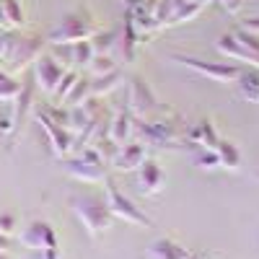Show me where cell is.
Returning <instances> with one entry per match:
<instances>
[{
	"mask_svg": "<svg viewBox=\"0 0 259 259\" xmlns=\"http://www.w3.org/2000/svg\"><path fill=\"white\" fill-rule=\"evenodd\" d=\"M187 133L189 124L182 119V114H177L174 109H158L156 117L145 122V119H135L133 135L135 140H140L145 148H179L182 143H187Z\"/></svg>",
	"mask_w": 259,
	"mask_h": 259,
	"instance_id": "1",
	"label": "cell"
},
{
	"mask_svg": "<svg viewBox=\"0 0 259 259\" xmlns=\"http://www.w3.org/2000/svg\"><path fill=\"white\" fill-rule=\"evenodd\" d=\"M70 207L73 215L78 218V223L83 226V231L91 236V239H101V236L112 228V212L106 205L104 194L96 192H78L70 197Z\"/></svg>",
	"mask_w": 259,
	"mask_h": 259,
	"instance_id": "2",
	"label": "cell"
},
{
	"mask_svg": "<svg viewBox=\"0 0 259 259\" xmlns=\"http://www.w3.org/2000/svg\"><path fill=\"white\" fill-rule=\"evenodd\" d=\"M45 47H47V36H41V34L8 31V47H6V55H3V62L8 65L6 70L11 75H18V73L29 70L36 62V57L45 52Z\"/></svg>",
	"mask_w": 259,
	"mask_h": 259,
	"instance_id": "3",
	"label": "cell"
},
{
	"mask_svg": "<svg viewBox=\"0 0 259 259\" xmlns=\"http://www.w3.org/2000/svg\"><path fill=\"white\" fill-rule=\"evenodd\" d=\"M96 31H99L96 16L89 8H78V11L65 16L60 24L47 34V45L50 47H55V45H75V41L91 39Z\"/></svg>",
	"mask_w": 259,
	"mask_h": 259,
	"instance_id": "4",
	"label": "cell"
},
{
	"mask_svg": "<svg viewBox=\"0 0 259 259\" xmlns=\"http://www.w3.org/2000/svg\"><path fill=\"white\" fill-rule=\"evenodd\" d=\"M104 184H106V187H104V197H106V205H109L112 218L124 221V223H130V226H140V228H148V226H150V218L117 187V182H114L112 177H106Z\"/></svg>",
	"mask_w": 259,
	"mask_h": 259,
	"instance_id": "5",
	"label": "cell"
},
{
	"mask_svg": "<svg viewBox=\"0 0 259 259\" xmlns=\"http://www.w3.org/2000/svg\"><path fill=\"white\" fill-rule=\"evenodd\" d=\"M65 171H68L73 179L83 182V184H101L106 179V163L96 153L94 145H85L75 158H70L68 163H65Z\"/></svg>",
	"mask_w": 259,
	"mask_h": 259,
	"instance_id": "6",
	"label": "cell"
},
{
	"mask_svg": "<svg viewBox=\"0 0 259 259\" xmlns=\"http://www.w3.org/2000/svg\"><path fill=\"white\" fill-rule=\"evenodd\" d=\"M171 60L184 65V68L194 70L197 75L202 78H210L212 83H236V78H239L241 68L233 62H207V60H200V57H192V55H171Z\"/></svg>",
	"mask_w": 259,
	"mask_h": 259,
	"instance_id": "7",
	"label": "cell"
},
{
	"mask_svg": "<svg viewBox=\"0 0 259 259\" xmlns=\"http://www.w3.org/2000/svg\"><path fill=\"white\" fill-rule=\"evenodd\" d=\"M127 109L135 119H145L148 114L158 112V99L153 94V89L148 85L145 78L133 75L130 78V89H127Z\"/></svg>",
	"mask_w": 259,
	"mask_h": 259,
	"instance_id": "8",
	"label": "cell"
},
{
	"mask_svg": "<svg viewBox=\"0 0 259 259\" xmlns=\"http://www.w3.org/2000/svg\"><path fill=\"white\" fill-rule=\"evenodd\" d=\"M68 73V68L50 52V55H45L41 52L39 57H36V62H34V85L41 91V94H47V96H52L55 94V89H57V83L62 80V75Z\"/></svg>",
	"mask_w": 259,
	"mask_h": 259,
	"instance_id": "9",
	"label": "cell"
},
{
	"mask_svg": "<svg viewBox=\"0 0 259 259\" xmlns=\"http://www.w3.org/2000/svg\"><path fill=\"white\" fill-rule=\"evenodd\" d=\"M36 122L41 124V130L47 133V138H50V145H52V150H55V156H70L73 150H75V138H73V133L68 127H62L60 122H55L45 109H36Z\"/></svg>",
	"mask_w": 259,
	"mask_h": 259,
	"instance_id": "10",
	"label": "cell"
},
{
	"mask_svg": "<svg viewBox=\"0 0 259 259\" xmlns=\"http://www.w3.org/2000/svg\"><path fill=\"white\" fill-rule=\"evenodd\" d=\"M18 239H21V244H24L26 249H34V251H45L50 246H60L57 233H55V228L47 221H31L24 231H21Z\"/></svg>",
	"mask_w": 259,
	"mask_h": 259,
	"instance_id": "11",
	"label": "cell"
},
{
	"mask_svg": "<svg viewBox=\"0 0 259 259\" xmlns=\"http://www.w3.org/2000/svg\"><path fill=\"white\" fill-rule=\"evenodd\" d=\"M166 187V174L163 168L158 166V161L153 158H145L143 166L138 168V189L143 197H156V194H161Z\"/></svg>",
	"mask_w": 259,
	"mask_h": 259,
	"instance_id": "12",
	"label": "cell"
},
{
	"mask_svg": "<svg viewBox=\"0 0 259 259\" xmlns=\"http://www.w3.org/2000/svg\"><path fill=\"white\" fill-rule=\"evenodd\" d=\"M34 94H36V85H34V83H24V85H21V94H18L16 101H13V114L8 117V119H11V127H8V135H6V138L13 140V138L21 133V127H24L29 112L34 109Z\"/></svg>",
	"mask_w": 259,
	"mask_h": 259,
	"instance_id": "13",
	"label": "cell"
},
{
	"mask_svg": "<svg viewBox=\"0 0 259 259\" xmlns=\"http://www.w3.org/2000/svg\"><path fill=\"white\" fill-rule=\"evenodd\" d=\"M145 158H148L145 156V145L140 140H127L124 145H119L117 156H114V161L109 166H114L117 171H124L127 174V171H138Z\"/></svg>",
	"mask_w": 259,
	"mask_h": 259,
	"instance_id": "14",
	"label": "cell"
},
{
	"mask_svg": "<svg viewBox=\"0 0 259 259\" xmlns=\"http://www.w3.org/2000/svg\"><path fill=\"white\" fill-rule=\"evenodd\" d=\"M218 140H221V133H218V127H215V122L210 117L200 119L194 127H189V133H187V143L200 145L202 150H215Z\"/></svg>",
	"mask_w": 259,
	"mask_h": 259,
	"instance_id": "15",
	"label": "cell"
},
{
	"mask_svg": "<svg viewBox=\"0 0 259 259\" xmlns=\"http://www.w3.org/2000/svg\"><path fill=\"white\" fill-rule=\"evenodd\" d=\"M189 256H192V251L184 244H179L177 239H168V236L156 239L148 246V259H189Z\"/></svg>",
	"mask_w": 259,
	"mask_h": 259,
	"instance_id": "16",
	"label": "cell"
},
{
	"mask_svg": "<svg viewBox=\"0 0 259 259\" xmlns=\"http://www.w3.org/2000/svg\"><path fill=\"white\" fill-rule=\"evenodd\" d=\"M133 127H135V117L130 114V109H117L112 114V122H109V130H106V135H109L117 145H124L127 140H133Z\"/></svg>",
	"mask_w": 259,
	"mask_h": 259,
	"instance_id": "17",
	"label": "cell"
},
{
	"mask_svg": "<svg viewBox=\"0 0 259 259\" xmlns=\"http://www.w3.org/2000/svg\"><path fill=\"white\" fill-rule=\"evenodd\" d=\"M143 45H145V41H143V36H140V31L135 26V21H133V13L124 8V31H122V55H124V60L135 62Z\"/></svg>",
	"mask_w": 259,
	"mask_h": 259,
	"instance_id": "18",
	"label": "cell"
},
{
	"mask_svg": "<svg viewBox=\"0 0 259 259\" xmlns=\"http://www.w3.org/2000/svg\"><path fill=\"white\" fill-rule=\"evenodd\" d=\"M215 47H218V52H221L223 57H228V60H233V62H246V65H251V68H254L251 55L244 50L241 41L236 39V34H221L218 39H215Z\"/></svg>",
	"mask_w": 259,
	"mask_h": 259,
	"instance_id": "19",
	"label": "cell"
},
{
	"mask_svg": "<svg viewBox=\"0 0 259 259\" xmlns=\"http://www.w3.org/2000/svg\"><path fill=\"white\" fill-rule=\"evenodd\" d=\"M236 85H239V94L244 101L249 104H259V68H241L239 78H236Z\"/></svg>",
	"mask_w": 259,
	"mask_h": 259,
	"instance_id": "20",
	"label": "cell"
},
{
	"mask_svg": "<svg viewBox=\"0 0 259 259\" xmlns=\"http://www.w3.org/2000/svg\"><path fill=\"white\" fill-rule=\"evenodd\" d=\"M122 80H124V75H122L119 68L112 70V73H106V75H96V78H91V96H94V99H106L112 91L119 89V83H122Z\"/></svg>",
	"mask_w": 259,
	"mask_h": 259,
	"instance_id": "21",
	"label": "cell"
},
{
	"mask_svg": "<svg viewBox=\"0 0 259 259\" xmlns=\"http://www.w3.org/2000/svg\"><path fill=\"white\" fill-rule=\"evenodd\" d=\"M215 153H218L221 168H226V171H239L241 168V153H239V148H236V143L221 138L218 145H215Z\"/></svg>",
	"mask_w": 259,
	"mask_h": 259,
	"instance_id": "22",
	"label": "cell"
},
{
	"mask_svg": "<svg viewBox=\"0 0 259 259\" xmlns=\"http://www.w3.org/2000/svg\"><path fill=\"white\" fill-rule=\"evenodd\" d=\"M89 99H91V78H80V75H78L75 85L70 89V94L65 96L62 106H68V109H73V106H80V104H85Z\"/></svg>",
	"mask_w": 259,
	"mask_h": 259,
	"instance_id": "23",
	"label": "cell"
},
{
	"mask_svg": "<svg viewBox=\"0 0 259 259\" xmlns=\"http://www.w3.org/2000/svg\"><path fill=\"white\" fill-rule=\"evenodd\" d=\"M202 3H197V0H184V3L174 11V16L168 18V24H166V29H171V26H179V24H187V21H192L194 16H200L202 13Z\"/></svg>",
	"mask_w": 259,
	"mask_h": 259,
	"instance_id": "24",
	"label": "cell"
},
{
	"mask_svg": "<svg viewBox=\"0 0 259 259\" xmlns=\"http://www.w3.org/2000/svg\"><path fill=\"white\" fill-rule=\"evenodd\" d=\"M3 11H6L8 29H24L26 26V13H24L21 0H3Z\"/></svg>",
	"mask_w": 259,
	"mask_h": 259,
	"instance_id": "25",
	"label": "cell"
},
{
	"mask_svg": "<svg viewBox=\"0 0 259 259\" xmlns=\"http://www.w3.org/2000/svg\"><path fill=\"white\" fill-rule=\"evenodd\" d=\"M21 83L16 75H11L8 70L0 68V101H16V96L21 94Z\"/></svg>",
	"mask_w": 259,
	"mask_h": 259,
	"instance_id": "26",
	"label": "cell"
},
{
	"mask_svg": "<svg viewBox=\"0 0 259 259\" xmlns=\"http://www.w3.org/2000/svg\"><path fill=\"white\" fill-rule=\"evenodd\" d=\"M94 148H96V153L104 158V163L109 166L112 161H114V156H117V150H119V145L109 138V135H101V138H96L94 140Z\"/></svg>",
	"mask_w": 259,
	"mask_h": 259,
	"instance_id": "27",
	"label": "cell"
},
{
	"mask_svg": "<svg viewBox=\"0 0 259 259\" xmlns=\"http://www.w3.org/2000/svg\"><path fill=\"white\" fill-rule=\"evenodd\" d=\"M89 70H91L94 78H96V75H106V73L117 70V62H114L112 55H94V60H91V65H89Z\"/></svg>",
	"mask_w": 259,
	"mask_h": 259,
	"instance_id": "28",
	"label": "cell"
},
{
	"mask_svg": "<svg viewBox=\"0 0 259 259\" xmlns=\"http://www.w3.org/2000/svg\"><path fill=\"white\" fill-rule=\"evenodd\" d=\"M114 39H117L114 31H96V34L91 36L94 52H96V55H109V50H112V45H114Z\"/></svg>",
	"mask_w": 259,
	"mask_h": 259,
	"instance_id": "29",
	"label": "cell"
},
{
	"mask_svg": "<svg viewBox=\"0 0 259 259\" xmlns=\"http://www.w3.org/2000/svg\"><path fill=\"white\" fill-rule=\"evenodd\" d=\"M75 80H78V70H68L62 75V80L57 83V89H55V94H52V99L57 101V104H62L65 101V96L70 94V89L75 85Z\"/></svg>",
	"mask_w": 259,
	"mask_h": 259,
	"instance_id": "30",
	"label": "cell"
},
{
	"mask_svg": "<svg viewBox=\"0 0 259 259\" xmlns=\"http://www.w3.org/2000/svg\"><path fill=\"white\" fill-rule=\"evenodd\" d=\"M194 161H197V166L202 171H218L221 168V161H218V153H215V150H200V156Z\"/></svg>",
	"mask_w": 259,
	"mask_h": 259,
	"instance_id": "31",
	"label": "cell"
},
{
	"mask_svg": "<svg viewBox=\"0 0 259 259\" xmlns=\"http://www.w3.org/2000/svg\"><path fill=\"white\" fill-rule=\"evenodd\" d=\"M16 231H18V221H16V215H11V212L0 215V233L8 236V239H13Z\"/></svg>",
	"mask_w": 259,
	"mask_h": 259,
	"instance_id": "32",
	"label": "cell"
},
{
	"mask_svg": "<svg viewBox=\"0 0 259 259\" xmlns=\"http://www.w3.org/2000/svg\"><path fill=\"white\" fill-rule=\"evenodd\" d=\"M218 3H221V6H223V11H226V13H231V16L241 13V8H244V0H218Z\"/></svg>",
	"mask_w": 259,
	"mask_h": 259,
	"instance_id": "33",
	"label": "cell"
},
{
	"mask_svg": "<svg viewBox=\"0 0 259 259\" xmlns=\"http://www.w3.org/2000/svg\"><path fill=\"white\" fill-rule=\"evenodd\" d=\"M241 29H244V31H249V34H256V36H259V16L246 18L244 24H241Z\"/></svg>",
	"mask_w": 259,
	"mask_h": 259,
	"instance_id": "34",
	"label": "cell"
},
{
	"mask_svg": "<svg viewBox=\"0 0 259 259\" xmlns=\"http://www.w3.org/2000/svg\"><path fill=\"white\" fill-rule=\"evenodd\" d=\"M0 251H11V239L0 233Z\"/></svg>",
	"mask_w": 259,
	"mask_h": 259,
	"instance_id": "35",
	"label": "cell"
},
{
	"mask_svg": "<svg viewBox=\"0 0 259 259\" xmlns=\"http://www.w3.org/2000/svg\"><path fill=\"white\" fill-rule=\"evenodd\" d=\"M6 47H8V34H0V60L6 55Z\"/></svg>",
	"mask_w": 259,
	"mask_h": 259,
	"instance_id": "36",
	"label": "cell"
},
{
	"mask_svg": "<svg viewBox=\"0 0 259 259\" xmlns=\"http://www.w3.org/2000/svg\"><path fill=\"white\" fill-rule=\"evenodd\" d=\"M0 29H8V21H6V11H3V0H0Z\"/></svg>",
	"mask_w": 259,
	"mask_h": 259,
	"instance_id": "37",
	"label": "cell"
},
{
	"mask_svg": "<svg viewBox=\"0 0 259 259\" xmlns=\"http://www.w3.org/2000/svg\"><path fill=\"white\" fill-rule=\"evenodd\" d=\"M189 259H210V256H207V254H192Z\"/></svg>",
	"mask_w": 259,
	"mask_h": 259,
	"instance_id": "38",
	"label": "cell"
},
{
	"mask_svg": "<svg viewBox=\"0 0 259 259\" xmlns=\"http://www.w3.org/2000/svg\"><path fill=\"white\" fill-rule=\"evenodd\" d=\"M0 259H13V256H11V251H0Z\"/></svg>",
	"mask_w": 259,
	"mask_h": 259,
	"instance_id": "39",
	"label": "cell"
}]
</instances>
